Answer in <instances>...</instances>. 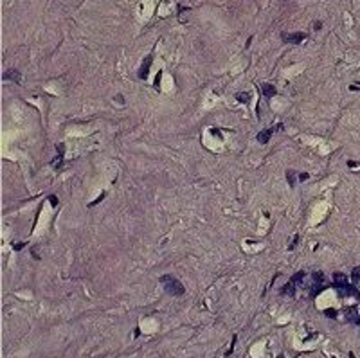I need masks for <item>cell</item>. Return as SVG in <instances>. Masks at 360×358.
<instances>
[{
  "label": "cell",
  "instance_id": "cell-11",
  "mask_svg": "<svg viewBox=\"0 0 360 358\" xmlns=\"http://www.w3.org/2000/svg\"><path fill=\"white\" fill-rule=\"evenodd\" d=\"M236 99H238V101H241V103H249V101H250V94H247V92H240V94L236 95Z\"/></svg>",
  "mask_w": 360,
  "mask_h": 358
},
{
  "label": "cell",
  "instance_id": "cell-1",
  "mask_svg": "<svg viewBox=\"0 0 360 358\" xmlns=\"http://www.w3.org/2000/svg\"><path fill=\"white\" fill-rule=\"evenodd\" d=\"M160 281H162V285L166 288V292L171 295H175V297H180V295H184V286L180 281H177L175 277H171V275H162L160 277Z\"/></svg>",
  "mask_w": 360,
  "mask_h": 358
},
{
  "label": "cell",
  "instance_id": "cell-2",
  "mask_svg": "<svg viewBox=\"0 0 360 358\" xmlns=\"http://www.w3.org/2000/svg\"><path fill=\"white\" fill-rule=\"evenodd\" d=\"M283 42L292 43V45H297V43H303L306 40V34L304 32H283Z\"/></svg>",
  "mask_w": 360,
  "mask_h": 358
},
{
  "label": "cell",
  "instance_id": "cell-4",
  "mask_svg": "<svg viewBox=\"0 0 360 358\" xmlns=\"http://www.w3.org/2000/svg\"><path fill=\"white\" fill-rule=\"evenodd\" d=\"M274 135V128H268V130H263V131H259L257 133V140L261 142V144H266L268 140H270V137Z\"/></svg>",
  "mask_w": 360,
  "mask_h": 358
},
{
  "label": "cell",
  "instance_id": "cell-16",
  "mask_svg": "<svg viewBox=\"0 0 360 358\" xmlns=\"http://www.w3.org/2000/svg\"><path fill=\"white\" fill-rule=\"evenodd\" d=\"M297 241H299V236H295V238H294V241H292V245H290L288 248H290V250H294V248H295V245H297Z\"/></svg>",
  "mask_w": 360,
  "mask_h": 358
},
{
  "label": "cell",
  "instance_id": "cell-17",
  "mask_svg": "<svg viewBox=\"0 0 360 358\" xmlns=\"http://www.w3.org/2000/svg\"><path fill=\"white\" fill-rule=\"evenodd\" d=\"M326 315H328V317H335V315H337V311H333V310H326Z\"/></svg>",
  "mask_w": 360,
  "mask_h": 358
},
{
  "label": "cell",
  "instance_id": "cell-19",
  "mask_svg": "<svg viewBox=\"0 0 360 358\" xmlns=\"http://www.w3.org/2000/svg\"><path fill=\"white\" fill-rule=\"evenodd\" d=\"M306 178H308V173H301V175H299V180H301V182L306 180Z\"/></svg>",
  "mask_w": 360,
  "mask_h": 358
},
{
  "label": "cell",
  "instance_id": "cell-3",
  "mask_svg": "<svg viewBox=\"0 0 360 358\" xmlns=\"http://www.w3.org/2000/svg\"><path fill=\"white\" fill-rule=\"evenodd\" d=\"M151 61H153V56L149 54L146 56L144 60H142V65H140V69H139V77L140 79H146L148 77V72H149V67H151Z\"/></svg>",
  "mask_w": 360,
  "mask_h": 358
},
{
  "label": "cell",
  "instance_id": "cell-9",
  "mask_svg": "<svg viewBox=\"0 0 360 358\" xmlns=\"http://www.w3.org/2000/svg\"><path fill=\"white\" fill-rule=\"evenodd\" d=\"M294 290H295V283H292V281H288L285 286H283V290H281V293L283 295H294Z\"/></svg>",
  "mask_w": 360,
  "mask_h": 358
},
{
  "label": "cell",
  "instance_id": "cell-8",
  "mask_svg": "<svg viewBox=\"0 0 360 358\" xmlns=\"http://www.w3.org/2000/svg\"><path fill=\"white\" fill-rule=\"evenodd\" d=\"M346 317H348L350 320H355V322H357V318H358V310H357L355 306L348 308V310H346Z\"/></svg>",
  "mask_w": 360,
  "mask_h": 358
},
{
  "label": "cell",
  "instance_id": "cell-15",
  "mask_svg": "<svg viewBox=\"0 0 360 358\" xmlns=\"http://www.w3.org/2000/svg\"><path fill=\"white\" fill-rule=\"evenodd\" d=\"M23 247H25V243H15V245H13V248H15V250H22Z\"/></svg>",
  "mask_w": 360,
  "mask_h": 358
},
{
  "label": "cell",
  "instance_id": "cell-5",
  "mask_svg": "<svg viewBox=\"0 0 360 358\" xmlns=\"http://www.w3.org/2000/svg\"><path fill=\"white\" fill-rule=\"evenodd\" d=\"M20 70H16V69H9L7 72L4 74V79H9V81H16V83H20Z\"/></svg>",
  "mask_w": 360,
  "mask_h": 358
},
{
  "label": "cell",
  "instance_id": "cell-14",
  "mask_svg": "<svg viewBox=\"0 0 360 358\" xmlns=\"http://www.w3.org/2000/svg\"><path fill=\"white\" fill-rule=\"evenodd\" d=\"M294 177H295V173H294V171H288V173H286V178H288V182H290V185H294V184H295V182H294Z\"/></svg>",
  "mask_w": 360,
  "mask_h": 358
},
{
  "label": "cell",
  "instance_id": "cell-13",
  "mask_svg": "<svg viewBox=\"0 0 360 358\" xmlns=\"http://www.w3.org/2000/svg\"><path fill=\"white\" fill-rule=\"evenodd\" d=\"M304 275H306V274H304V272H297V274L294 275V277H292L290 281H292V283H295V285H297V283H301V279H304Z\"/></svg>",
  "mask_w": 360,
  "mask_h": 358
},
{
  "label": "cell",
  "instance_id": "cell-6",
  "mask_svg": "<svg viewBox=\"0 0 360 358\" xmlns=\"http://www.w3.org/2000/svg\"><path fill=\"white\" fill-rule=\"evenodd\" d=\"M333 279H335V286H337V288L348 285V277H346L344 274H340V272H335V274H333Z\"/></svg>",
  "mask_w": 360,
  "mask_h": 358
},
{
  "label": "cell",
  "instance_id": "cell-12",
  "mask_svg": "<svg viewBox=\"0 0 360 358\" xmlns=\"http://www.w3.org/2000/svg\"><path fill=\"white\" fill-rule=\"evenodd\" d=\"M351 281H353V283H358V281H360V266H357V268L353 270V274H351Z\"/></svg>",
  "mask_w": 360,
  "mask_h": 358
},
{
  "label": "cell",
  "instance_id": "cell-7",
  "mask_svg": "<svg viewBox=\"0 0 360 358\" xmlns=\"http://www.w3.org/2000/svg\"><path fill=\"white\" fill-rule=\"evenodd\" d=\"M261 90H263V95H265V97H272V95H275V86L274 85H268V83L261 85Z\"/></svg>",
  "mask_w": 360,
  "mask_h": 358
},
{
  "label": "cell",
  "instance_id": "cell-18",
  "mask_svg": "<svg viewBox=\"0 0 360 358\" xmlns=\"http://www.w3.org/2000/svg\"><path fill=\"white\" fill-rule=\"evenodd\" d=\"M320 27H322V23H320V22H315V23H313V29H315V31H319Z\"/></svg>",
  "mask_w": 360,
  "mask_h": 358
},
{
  "label": "cell",
  "instance_id": "cell-10",
  "mask_svg": "<svg viewBox=\"0 0 360 358\" xmlns=\"http://www.w3.org/2000/svg\"><path fill=\"white\" fill-rule=\"evenodd\" d=\"M312 277H313V283H315V285H322V283H324V274H322V272H313Z\"/></svg>",
  "mask_w": 360,
  "mask_h": 358
}]
</instances>
